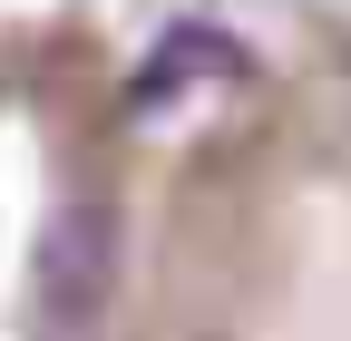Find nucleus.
<instances>
[{
    "mask_svg": "<svg viewBox=\"0 0 351 341\" xmlns=\"http://www.w3.org/2000/svg\"><path fill=\"white\" fill-rule=\"evenodd\" d=\"M117 264H127L117 205L108 195L59 205L49 234H39V312H49V322H98V303L117 292Z\"/></svg>",
    "mask_w": 351,
    "mask_h": 341,
    "instance_id": "1",
    "label": "nucleus"
}]
</instances>
